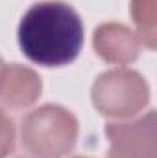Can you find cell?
<instances>
[{"mask_svg":"<svg viewBox=\"0 0 157 158\" xmlns=\"http://www.w3.org/2000/svg\"><path fill=\"white\" fill-rule=\"evenodd\" d=\"M83 20L70 4L41 0L22 15L17 39L32 63L57 68L76 61L83 46Z\"/></svg>","mask_w":157,"mask_h":158,"instance_id":"6da1fadb","label":"cell"},{"mask_svg":"<svg viewBox=\"0 0 157 158\" xmlns=\"http://www.w3.org/2000/svg\"><path fill=\"white\" fill-rule=\"evenodd\" d=\"M78 118L57 103L32 109L20 121V143L32 158H63L76 147Z\"/></svg>","mask_w":157,"mask_h":158,"instance_id":"7a4b0ae2","label":"cell"},{"mask_svg":"<svg viewBox=\"0 0 157 158\" xmlns=\"http://www.w3.org/2000/svg\"><path fill=\"white\" fill-rule=\"evenodd\" d=\"M91 99L102 116L109 119H129L148 107L150 86L137 70L118 66L94 79Z\"/></svg>","mask_w":157,"mask_h":158,"instance_id":"3957f363","label":"cell"},{"mask_svg":"<svg viewBox=\"0 0 157 158\" xmlns=\"http://www.w3.org/2000/svg\"><path fill=\"white\" fill-rule=\"evenodd\" d=\"M105 138L109 142L107 158H157L155 112L148 110L139 118L107 123Z\"/></svg>","mask_w":157,"mask_h":158,"instance_id":"277c9868","label":"cell"},{"mask_svg":"<svg viewBox=\"0 0 157 158\" xmlns=\"http://www.w3.org/2000/svg\"><path fill=\"white\" fill-rule=\"evenodd\" d=\"M92 48L94 53L109 63L126 66L139 59L142 42L139 35L122 22H104L92 33Z\"/></svg>","mask_w":157,"mask_h":158,"instance_id":"5b68a950","label":"cell"},{"mask_svg":"<svg viewBox=\"0 0 157 158\" xmlns=\"http://www.w3.org/2000/svg\"><path fill=\"white\" fill-rule=\"evenodd\" d=\"M43 81L30 66L11 63L6 64L0 79V105L11 110H22L34 107L41 98Z\"/></svg>","mask_w":157,"mask_h":158,"instance_id":"8992f818","label":"cell"},{"mask_svg":"<svg viewBox=\"0 0 157 158\" xmlns=\"http://www.w3.org/2000/svg\"><path fill=\"white\" fill-rule=\"evenodd\" d=\"M157 0H131V19L137 28V35L148 50H155L157 44Z\"/></svg>","mask_w":157,"mask_h":158,"instance_id":"52a82bcc","label":"cell"},{"mask_svg":"<svg viewBox=\"0 0 157 158\" xmlns=\"http://www.w3.org/2000/svg\"><path fill=\"white\" fill-rule=\"evenodd\" d=\"M15 125L13 119L7 116L6 109L0 105V158H7L15 149Z\"/></svg>","mask_w":157,"mask_h":158,"instance_id":"ba28073f","label":"cell"},{"mask_svg":"<svg viewBox=\"0 0 157 158\" xmlns=\"http://www.w3.org/2000/svg\"><path fill=\"white\" fill-rule=\"evenodd\" d=\"M4 70H6V63H4V59L0 57V79H2V76H4Z\"/></svg>","mask_w":157,"mask_h":158,"instance_id":"9c48e42d","label":"cell"},{"mask_svg":"<svg viewBox=\"0 0 157 158\" xmlns=\"http://www.w3.org/2000/svg\"><path fill=\"white\" fill-rule=\"evenodd\" d=\"M70 158H89V156H70Z\"/></svg>","mask_w":157,"mask_h":158,"instance_id":"30bf717a","label":"cell"}]
</instances>
